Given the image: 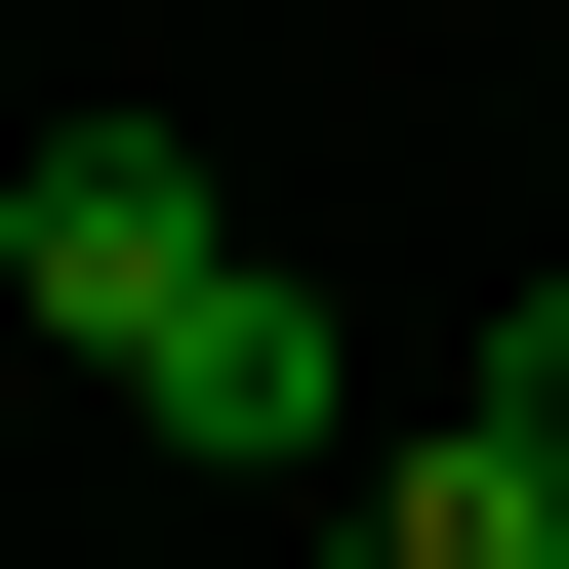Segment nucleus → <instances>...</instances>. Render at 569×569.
Returning <instances> with one entry per match:
<instances>
[{
    "label": "nucleus",
    "mask_w": 569,
    "mask_h": 569,
    "mask_svg": "<svg viewBox=\"0 0 569 569\" xmlns=\"http://www.w3.org/2000/svg\"><path fill=\"white\" fill-rule=\"evenodd\" d=\"M448 407H488V448H569V284H529V326H488V367H448Z\"/></svg>",
    "instance_id": "obj_3"
},
{
    "label": "nucleus",
    "mask_w": 569,
    "mask_h": 569,
    "mask_svg": "<svg viewBox=\"0 0 569 569\" xmlns=\"http://www.w3.org/2000/svg\"><path fill=\"white\" fill-rule=\"evenodd\" d=\"M367 569H569V448H488V407H448V448H367Z\"/></svg>",
    "instance_id": "obj_2"
},
{
    "label": "nucleus",
    "mask_w": 569,
    "mask_h": 569,
    "mask_svg": "<svg viewBox=\"0 0 569 569\" xmlns=\"http://www.w3.org/2000/svg\"><path fill=\"white\" fill-rule=\"evenodd\" d=\"M0 284H41V367H122L163 448H326V284H284L163 122H41V163H0Z\"/></svg>",
    "instance_id": "obj_1"
}]
</instances>
